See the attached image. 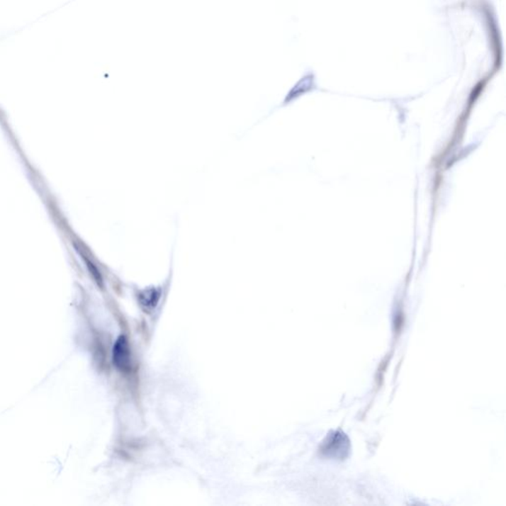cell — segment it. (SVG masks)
I'll return each instance as SVG.
<instances>
[{
    "instance_id": "6da1fadb",
    "label": "cell",
    "mask_w": 506,
    "mask_h": 506,
    "mask_svg": "<svg viewBox=\"0 0 506 506\" xmlns=\"http://www.w3.org/2000/svg\"><path fill=\"white\" fill-rule=\"evenodd\" d=\"M320 454L330 459L344 460L350 451V441L340 430L332 432L320 446Z\"/></svg>"
},
{
    "instance_id": "7a4b0ae2",
    "label": "cell",
    "mask_w": 506,
    "mask_h": 506,
    "mask_svg": "<svg viewBox=\"0 0 506 506\" xmlns=\"http://www.w3.org/2000/svg\"><path fill=\"white\" fill-rule=\"evenodd\" d=\"M113 363L118 370L128 373L132 370V350L128 338L120 335L113 347Z\"/></svg>"
}]
</instances>
